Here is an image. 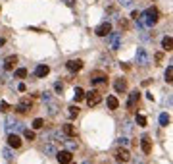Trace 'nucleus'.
I'll return each instance as SVG.
<instances>
[{"label":"nucleus","instance_id":"nucleus-1","mask_svg":"<svg viewBox=\"0 0 173 164\" xmlns=\"http://www.w3.org/2000/svg\"><path fill=\"white\" fill-rule=\"evenodd\" d=\"M158 17H160V14H158L156 8H148V10H144V12L141 14V21H142L144 25H148V27L156 25L158 23Z\"/></svg>","mask_w":173,"mask_h":164},{"label":"nucleus","instance_id":"nucleus-2","mask_svg":"<svg viewBox=\"0 0 173 164\" xmlns=\"http://www.w3.org/2000/svg\"><path fill=\"white\" fill-rule=\"evenodd\" d=\"M90 83L96 85V87H106L108 85V75L106 73H100V72H94L90 75Z\"/></svg>","mask_w":173,"mask_h":164},{"label":"nucleus","instance_id":"nucleus-3","mask_svg":"<svg viewBox=\"0 0 173 164\" xmlns=\"http://www.w3.org/2000/svg\"><path fill=\"white\" fill-rule=\"evenodd\" d=\"M106 37H108V42H110V48L112 50H118L121 47V35H119V33H112L110 31Z\"/></svg>","mask_w":173,"mask_h":164},{"label":"nucleus","instance_id":"nucleus-4","mask_svg":"<svg viewBox=\"0 0 173 164\" xmlns=\"http://www.w3.org/2000/svg\"><path fill=\"white\" fill-rule=\"evenodd\" d=\"M100 101H102V95H100L98 89L87 93V104H89V106H96V104H100Z\"/></svg>","mask_w":173,"mask_h":164},{"label":"nucleus","instance_id":"nucleus-5","mask_svg":"<svg viewBox=\"0 0 173 164\" xmlns=\"http://www.w3.org/2000/svg\"><path fill=\"white\" fill-rule=\"evenodd\" d=\"M56 158H58V162L60 164H69L73 160V152L71 151H58L56 152Z\"/></svg>","mask_w":173,"mask_h":164},{"label":"nucleus","instance_id":"nucleus-6","mask_svg":"<svg viewBox=\"0 0 173 164\" xmlns=\"http://www.w3.org/2000/svg\"><path fill=\"white\" fill-rule=\"evenodd\" d=\"M148 62H150V56H148V52H146V48H137V64L138 66H148Z\"/></svg>","mask_w":173,"mask_h":164},{"label":"nucleus","instance_id":"nucleus-7","mask_svg":"<svg viewBox=\"0 0 173 164\" xmlns=\"http://www.w3.org/2000/svg\"><path fill=\"white\" fill-rule=\"evenodd\" d=\"M31 108H33V102L29 101V98H21L19 104L16 106V110H17L19 114H27V112L31 110Z\"/></svg>","mask_w":173,"mask_h":164},{"label":"nucleus","instance_id":"nucleus-8","mask_svg":"<svg viewBox=\"0 0 173 164\" xmlns=\"http://www.w3.org/2000/svg\"><path fill=\"white\" fill-rule=\"evenodd\" d=\"M65 68L69 72H81L83 70V60H79V58H73V60H67L65 64Z\"/></svg>","mask_w":173,"mask_h":164},{"label":"nucleus","instance_id":"nucleus-9","mask_svg":"<svg viewBox=\"0 0 173 164\" xmlns=\"http://www.w3.org/2000/svg\"><path fill=\"white\" fill-rule=\"evenodd\" d=\"M110 31H112V23H110V21H104V23H100V25L94 29V33H96L98 37H106Z\"/></svg>","mask_w":173,"mask_h":164},{"label":"nucleus","instance_id":"nucleus-10","mask_svg":"<svg viewBox=\"0 0 173 164\" xmlns=\"http://www.w3.org/2000/svg\"><path fill=\"white\" fill-rule=\"evenodd\" d=\"M141 147H142V152H144V155H150V152H152V139H150L148 135H144V137L141 139Z\"/></svg>","mask_w":173,"mask_h":164},{"label":"nucleus","instance_id":"nucleus-11","mask_svg":"<svg viewBox=\"0 0 173 164\" xmlns=\"http://www.w3.org/2000/svg\"><path fill=\"white\" fill-rule=\"evenodd\" d=\"M8 145H10L12 149H19V147H21V137L16 135V133H10V135H8Z\"/></svg>","mask_w":173,"mask_h":164},{"label":"nucleus","instance_id":"nucleus-12","mask_svg":"<svg viewBox=\"0 0 173 164\" xmlns=\"http://www.w3.org/2000/svg\"><path fill=\"white\" fill-rule=\"evenodd\" d=\"M16 64H17V56H16V54H14V56H8V58L4 60V70H6V72L14 70V68H16Z\"/></svg>","mask_w":173,"mask_h":164},{"label":"nucleus","instance_id":"nucleus-13","mask_svg":"<svg viewBox=\"0 0 173 164\" xmlns=\"http://www.w3.org/2000/svg\"><path fill=\"white\" fill-rule=\"evenodd\" d=\"M50 73V68L46 64H41V66H37V70H35V75L37 77H46V75Z\"/></svg>","mask_w":173,"mask_h":164},{"label":"nucleus","instance_id":"nucleus-14","mask_svg":"<svg viewBox=\"0 0 173 164\" xmlns=\"http://www.w3.org/2000/svg\"><path fill=\"white\" fill-rule=\"evenodd\" d=\"M138 97H141V93H138V91H133L129 95V101H127V108H129V110H133V108H135V104L138 102Z\"/></svg>","mask_w":173,"mask_h":164},{"label":"nucleus","instance_id":"nucleus-15","mask_svg":"<svg viewBox=\"0 0 173 164\" xmlns=\"http://www.w3.org/2000/svg\"><path fill=\"white\" fill-rule=\"evenodd\" d=\"M115 158H118V162H127L131 158V155H129V151H127V149H119L118 152H115Z\"/></svg>","mask_w":173,"mask_h":164},{"label":"nucleus","instance_id":"nucleus-16","mask_svg":"<svg viewBox=\"0 0 173 164\" xmlns=\"http://www.w3.org/2000/svg\"><path fill=\"white\" fill-rule=\"evenodd\" d=\"M62 129H64V135H65V137H75V133H77L73 124H64Z\"/></svg>","mask_w":173,"mask_h":164},{"label":"nucleus","instance_id":"nucleus-17","mask_svg":"<svg viewBox=\"0 0 173 164\" xmlns=\"http://www.w3.org/2000/svg\"><path fill=\"white\" fill-rule=\"evenodd\" d=\"M113 87H115V91H118V93H123V91H127V79H123V77L115 79Z\"/></svg>","mask_w":173,"mask_h":164},{"label":"nucleus","instance_id":"nucleus-18","mask_svg":"<svg viewBox=\"0 0 173 164\" xmlns=\"http://www.w3.org/2000/svg\"><path fill=\"white\" fill-rule=\"evenodd\" d=\"M171 47H173V39H171V35H166L164 39H161V48H164L166 52H169Z\"/></svg>","mask_w":173,"mask_h":164},{"label":"nucleus","instance_id":"nucleus-19","mask_svg":"<svg viewBox=\"0 0 173 164\" xmlns=\"http://www.w3.org/2000/svg\"><path fill=\"white\" fill-rule=\"evenodd\" d=\"M106 104H108V108H110V110H118V106H119V101H118L115 97H108Z\"/></svg>","mask_w":173,"mask_h":164},{"label":"nucleus","instance_id":"nucleus-20","mask_svg":"<svg viewBox=\"0 0 173 164\" xmlns=\"http://www.w3.org/2000/svg\"><path fill=\"white\" fill-rule=\"evenodd\" d=\"M169 122H171V118H169V114H166V112H164V114L160 116V126H164V127H167V126H169Z\"/></svg>","mask_w":173,"mask_h":164},{"label":"nucleus","instance_id":"nucleus-21","mask_svg":"<svg viewBox=\"0 0 173 164\" xmlns=\"http://www.w3.org/2000/svg\"><path fill=\"white\" fill-rule=\"evenodd\" d=\"M73 97H75V101H83V98H85V91L81 89V87H75V93H73Z\"/></svg>","mask_w":173,"mask_h":164},{"label":"nucleus","instance_id":"nucleus-22","mask_svg":"<svg viewBox=\"0 0 173 164\" xmlns=\"http://www.w3.org/2000/svg\"><path fill=\"white\" fill-rule=\"evenodd\" d=\"M16 77H17V79H25V77H27V70H25V68H17V70H16Z\"/></svg>","mask_w":173,"mask_h":164},{"label":"nucleus","instance_id":"nucleus-23","mask_svg":"<svg viewBox=\"0 0 173 164\" xmlns=\"http://www.w3.org/2000/svg\"><path fill=\"white\" fill-rule=\"evenodd\" d=\"M77 114H79V108H77V106L71 104V106L67 108V116H69V118H77Z\"/></svg>","mask_w":173,"mask_h":164},{"label":"nucleus","instance_id":"nucleus-24","mask_svg":"<svg viewBox=\"0 0 173 164\" xmlns=\"http://www.w3.org/2000/svg\"><path fill=\"white\" fill-rule=\"evenodd\" d=\"M41 127H44V120L42 118L33 120V129H41Z\"/></svg>","mask_w":173,"mask_h":164},{"label":"nucleus","instance_id":"nucleus-25","mask_svg":"<svg viewBox=\"0 0 173 164\" xmlns=\"http://www.w3.org/2000/svg\"><path fill=\"white\" fill-rule=\"evenodd\" d=\"M166 81L167 83L173 81V68H171V66H167V70H166Z\"/></svg>","mask_w":173,"mask_h":164},{"label":"nucleus","instance_id":"nucleus-26","mask_svg":"<svg viewBox=\"0 0 173 164\" xmlns=\"http://www.w3.org/2000/svg\"><path fill=\"white\" fill-rule=\"evenodd\" d=\"M23 135H25L27 141H35V131H31V129H23Z\"/></svg>","mask_w":173,"mask_h":164},{"label":"nucleus","instance_id":"nucleus-27","mask_svg":"<svg viewBox=\"0 0 173 164\" xmlns=\"http://www.w3.org/2000/svg\"><path fill=\"white\" fill-rule=\"evenodd\" d=\"M118 4L123 6V8H129V6L133 4V0H118Z\"/></svg>","mask_w":173,"mask_h":164},{"label":"nucleus","instance_id":"nucleus-28","mask_svg":"<svg viewBox=\"0 0 173 164\" xmlns=\"http://www.w3.org/2000/svg\"><path fill=\"white\" fill-rule=\"evenodd\" d=\"M137 122H138V126H146V118L142 114H137Z\"/></svg>","mask_w":173,"mask_h":164},{"label":"nucleus","instance_id":"nucleus-29","mask_svg":"<svg viewBox=\"0 0 173 164\" xmlns=\"http://www.w3.org/2000/svg\"><path fill=\"white\" fill-rule=\"evenodd\" d=\"M54 91H56V93H62V91H64V83H62V81H58V83L54 85Z\"/></svg>","mask_w":173,"mask_h":164},{"label":"nucleus","instance_id":"nucleus-30","mask_svg":"<svg viewBox=\"0 0 173 164\" xmlns=\"http://www.w3.org/2000/svg\"><path fill=\"white\" fill-rule=\"evenodd\" d=\"M0 110H2V112H10V110H12V106H10L8 102H2V104H0Z\"/></svg>","mask_w":173,"mask_h":164},{"label":"nucleus","instance_id":"nucleus-31","mask_svg":"<svg viewBox=\"0 0 173 164\" xmlns=\"http://www.w3.org/2000/svg\"><path fill=\"white\" fill-rule=\"evenodd\" d=\"M41 97H42V101H44V102H50V101H52V97H50V93H42Z\"/></svg>","mask_w":173,"mask_h":164},{"label":"nucleus","instance_id":"nucleus-32","mask_svg":"<svg viewBox=\"0 0 173 164\" xmlns=\"http://www.w3.org/2000/svg\"><path fill=\"white\" fill-rule=\"evenodd\" d=\"M123 129H125V133H129L131 131V122H123Z\"/></svg>","mask_w":173,"mask_h":164},{"label":"nucleus","instance_id":"nucleus-33","mask_svg":"<svg viewBox=\"0 0 173 164\" xmlns=\"http://www.w3.org/2000/svg\"><path fill=\"white\" fill-rule=\"evenodd\" d=\"M2 155H4V157L10 160V158H12V151H10V149H4V152H2Z\"/></svg>","mask_w":173,"mask_h":164},{"label":"nucleus","instance_id":"nucleus-34","mask_svg":"<svg viewBox=\"0 0 173 164\" xmlns=\"http://www.w3.org/2000/svg\"><path fill=\"white\" fill-rule=\"evenodd\" d=\"M25 89H27L25 83H19V85H17V91H19V93H25Z\"/></svg>","mask_w":173,"mask_h":164},{"label":"nucleus","instance_id":"nucleus-35","mask_svg":"<svg viewBox=\"0 0 173 164\" xmlns=\"http://www.w3.org/2000/svg\"><path fill=\"white\" fill-rule=\"evenodd\" d=\"M118 143H119V145H127V143H129V139H127V137H119Z\"/></svg>","mask_w":173,"mask_h":164},{"label":"nucleus","instance_id":"nucleus-36","mask_svg":"<svg viewBox=\"0 0 173 164\" xmlns=\"http://www.w3.org/2000/svg\"><path fill=\"white\" fill-rule=\"evenodd\" d=\"M131 17H133V19H138V17H141V12H138V10H135V12L131 14Z\"/></svg>","mask_w":173,"mask_h":164},{"label":"nucleus","instance_id":"nucleus-37","mask_svg":"<svg viewBox=\"0 0 173 164\" xmlns=\"http://www.w3.org/2000/svg\"><path fill=\"white\" fill-rule=\"evenodd\" d=\"M46 152H50V155H52V152H54V147L52 145H46V149H44Z\"/></svg>","mask_w":173,"mask_h":164},{"label":"nucleus","instance_id":"nucleus-38","mask_svg":"<svg viewBox=\"0 0 173 164\" xmlns=\"http://www.w3.org/2000/svg\"><path fill=\"white\" fill-rule=\"evenodd\" d=\"M161 58H164V56H161V52H158L156 56H154V60H156V62H161Z\"/></svg>","mask_w":173,"mask_h":164},{"label":"nucleus","instance_id":"nucleus-39","mask_svg":"<svg viewBox=\"0 0 173 164\" xmlns=\"http://www.w3.org/2000/svg\"><path fill=\"white\" fill-rule=\"evenodd\" d=\"M65 4L67 6H75V0H65Z\"/></svg>","mask_w":173,"mask_h":164},{"label":"nucleus","instance_id":"nucleus-40","mask_svg":"<svg viewBox=\"0 0 173 164\" xmlns=\"http://www.w3.org/2000/svg\"><path fill=\"white\" fill-rule=\"evenodd\" d=\"M4 42H6L4 39H0V47H4Z\"/></svg>","mask_w":173,"mask_h":164},{"label":"nucleus","instance_id":"nucleus-41","mask_svg":"<svg viewBox=\"0 0 173 164\" xmlns=\"http://www.w3.org/2000/svg\"><path fill=\"white\" fill-rule=\"evenodd\" d=\"M69 164H73V160H71V162H69Z\"/></svg>","mask_w":173,"mask_h":164},{"label":"nucleus","instance_id":"nucleus-42","mask_svg":"<svg viewBox=\"0 0 173 164\" xmlns=\"http://www.w3.org/2000/svg\"><path fill=\"white\" fill-rule=\"evenodd\" d=\"M0 10H2V8H0Z\"/></svg>","mask_w":173,"mask_h":164},{"label":"nucleus","instance_id":"nucleus-43","mask_svg":"<svg viewBox=\"0 0 173 164\" xmlns=\"http://www.w3.org/2000/svg\"><path fill=\"white\" fill-rule=\"evenodd\" d=\"M119 164H121V162H119Z\"/></svg>","mask_w":173,"mask_h":164}]
</instances>
